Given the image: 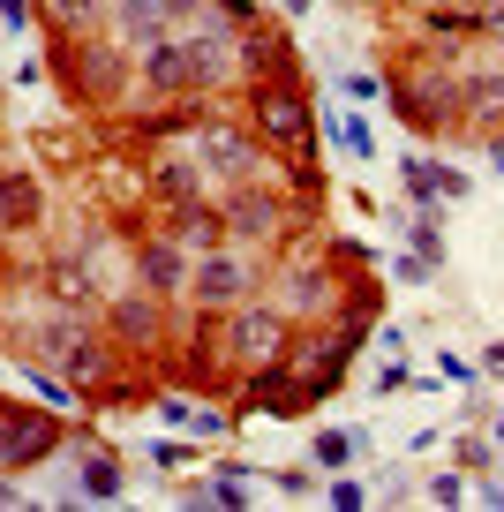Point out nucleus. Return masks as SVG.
<instances>
[{
  "label": "nucleus",
  "mask_w": 504,
  "mask_h": 512,
  "mask_svg": "<svg viewBox=\"0 0 504 512\" xmlns=\"http://www.w3.org/2000/svg\"><path fill=\"white\" fill-rule=\"evenodd\" d=\"M249 128L271 151H294V166H316V106L301 68H264L249 76Z\"/></svg>",
  "instance_id": "1"
},
{
  "label": "nucleus",
  "mask_w": 504,
  "mask_h": 512,
  "mask_svg": "<svg viewBox=\"0 0 504 512\" xmlns=\"http://www.w3.org/2000/svg\"><path fill=\"white\" fill-rule=\"evenodd\" d=\"M53 76L76 106H121L128 83H136V53L121 38H98V31H76V38H53Z\"/></svg>",
  "instance_id": "2"
},
{
  "label": "nucleus",
  "mask_w": 504,
  "mask_h": 512,
  "mask_svg": "<svg viewBox=\"0 0 504 512\" xmlns=\"http://www.w3.org/2000/svg\"><path fill=\"white\" fill-rule=\"evenodd\" d=\"M211 347L226 354L234 369H264V362H286V347H294V317H286L279 302H241L226 309V317H211Z\"/></svg>",
  "instance_id": "3"
},
{
  "label": "nucleus",
  "mask_w": 504,
  "mask_h": 512,
  "mask_svg": "<svg viewBox=\"0 0 504 512\" xmlns=\"http://www.w3.org/2000/svg\"><path fill=\"white\" fill-rule=\"evenodd\" d=\"M256 287H264V264H256V249H241V241H226V249H211V256L189 264L196 317H226V309H241Z\"/></svg>",
  "instance_id": "4"
},
{
  "label": "nucleus",
  "mask_w": 504,
  "mask_h": 512,
  "mask_svg": "<svg viewBox=\"0 0 504 512\" xmlns=\"http://www.w3.org/2000/svg\"><path fill=\"white\" fill-rule=\"evenodd\" d=\"M61 445H68V422L53 415V407L0 400V475H31V467H46Z\"/></svg>",
  "instance_id": "5"
},
{
  "label": "nucleus",
  "mask_w": 504,
  "mask_h": 512,
  "mask_svg": "<svg viewBox=\"0 0 504 512\" xmlns=\"http://www.w3.org/2000/svg\"><path fill=\"white\" fill-rule=\"evenodd\" d=\"M189 151H196V166H204L211 181H226V189H234V181H264V159H271V144L256 128H234V121H219V113L196 128Z\"/></svg>",
  "instance_id": "6"
},
{
  "label": "nucleus",
  "mask_w": 504,
  "mask_h": 512,
  "mask_svg": "<svg viewBox=\"0 0 504 512\" xmlns=\"http://www.w3.org/2000/svg\"><path fill=\"white\" fill-rule=\"evenodd\" d=\"M362 347H369V332H362V324H331V332L294 339V347H286V362H294L301 377H309V392L324 400V392H339V377L354 369V354H362Z\"/></svg>",
  "instance_id": "7"
},
{
  "label": "nucleus",
  "mask_w": 504,
  "mask_h": 512,
  "mask_svg": "<svg viewBox=\"0 0 504 512\" xmlns=\"http://www.w3.org/2000/svg\"><path fill=\"white\" fill-rule=\"evenodd\" d=\"M241 415H271V422H294L316 407L309 377H301L294 362H264V369H241V392H234Z\"/></svg>",
  "instance_id": "8"
},
{
  "label": "nucleus",
  "mask_w": 504,
  "mask_h": 512,
  "mask_svg": "<svg viewBox=\"0 0 504 512\" xmlns=\"http://www.w3.org/2000/svg\"><path fill=\"white\" fill-rule=\"evenodd\" d=\"M219 211H226V234L241 241V249H271V241L286 234V196L279 189H264V181H234V189L219 196Z\"/></svg>",
  "instance_id": "9"
},
{
  "label": "nucleus",
  "mask_w": 504,
  "mask_h": 512,
  "mask_svg": "<svg viewBox=\"0 0 504 512\" xmlns=\"http://www.w3.org/2000/svg\"><path fill=\"white\" fill-rule=\"evenodd\" d=\"M106 332L121 354H158L166 347V294L136 287V294H113L106 302Z\"/></svg>",
  "instance_id": "10"
},
{
  "label": "nucleus",
  "mask_w": 504,
  "mask_h": 512,
  "mask_svg": "<svg viewBox=\"0 0 504 512\" xmlns=\"http://www.w3.org/2000/svg\"><path fill=\"white\" fill-rule=\"evenodd\" d=\"M339 294H347V287L331 279V264H286L271 302H279L294 324H324V317H339Z\"/></svg>",
  "instance_id": "11"
},
{
  "label": "nucleus",
  "mask_w": 504,
  "mask_h": 512,
  "mask_svg": "<svg viewBox=\"0 0 504 512\" xmlns=\"http://www.w3.org/2000/svg\"><path fill=\"white\" fill-rule=\"evenodd\" d=\"M189 264L196 256L181 249L166 226H158V234H136V287L166 294V302H189Z\"/></svg>",
  "instance_id": "12"
},
{
  "label": "nucleus",
  "mask_w": 504,
  "mask_h": 512,
  "mask_svg": "<svg viewBox=\"0 0 504 512\" xmlns=\"http://www.w3.org/2000/svg\"><path fill=\"white\" fill-rule=\"evenodd\" d=\"M459 128H467V136H497L504 128V68L459 76Z\"/></svg>",
  "instance_id": "13"
},
{
  "label": "nucleus",
  "mask_w": 504,
  "mask_h": 512,
  "mask_svg": "<svg viewBox=\"0 0 504 512\" xmlns=\"http://www.w3.org/2000/svg\"><path fill=\"white\" fill-rule=\"evenodd\" d=\"M46 219V189L31 166H0V234H31Z\"/></svg>",
  "instance_id": "14"
},
{
  "label": "nucleus",
  "mask_w": 504,
  "mask_h": 512,
  "mask_svg": "<svg viewBox=\"0 0 504 512\" xmlns=\"http://www.w3.org/2000/svg\"><path fill=\"white\" fill-rule=\"evenodd\" d=\"M143 189L158 196L166 211L196 204L204 196V166H196V151H166V159H151V174H143Z\"/></svg>",
  "instance_id": "15"
},
{
  "label": "nucleus",
  "mask_w": 504,
  "mask_h": 512,
  "mask_svg": "<svg viewBox=\"0 0 504 512\" xmlns=\"http://www.w3.org/2000/svg\"><path fill=\"white\" fill-rule=\"evenodd\" d=\"M113 38H121L128 53H143V46H158V38L174 31V16H166V0H113Z\"/></svg>",
  "instance_id": "16"
},
{
  "label": "nucleus",
  "mask_w": 504,
  "mask_h": 512,
  "mask_svg": "<svg viewBox=\"0 0 504 512\" xmlns=\"http://www.w3.org/2000/svg\"><path fill=\"white\" fill-rule=\"evenodd\" d=\"M166 234H174L189 256H211V249H226V241H234V234H226V211H219V204H204V196H196V204H181Z\"/></svg>",
  "instance_id": "17"
},
{
  "label": "nucleus",
  "mask_w": 504,
  "mask_h": 512,
  "mask_svg": "<svg viewBox=\"0 0 504 512\" xmlns=\"http://www.w3.org/2000/svg\"><path fill=\"white\" fill-rule=\"evenodd\" d=\"M113 16V0H38V23L53 38H76V31H98Z\"/></svg>",
  "instance_id": "18"
},
{
  "label": "nucleus",
  "mask_w": 504,
  "mask_h": 512,
  "mask_svg": "<svg viewBox=\"0 0 504 512\" xmlns=\"http://www.w3.org/2000/svg\"><path fill=\"white\" fill-rule=\"evenodd\" d=\"M53 287H46V302H61V309H83V317H91L98 309V272L91 264H76V256H61V264H53Z\"/></svg>",
  "instance_id": "19"
},
{
  "label": "nucleus",
  "mask_w": 504,
  "mask_h": 512,
  "mask_svg": "<svg viewBox=\"0 0 504 512\" xmlns=\"http://www.w3.org/2000/svg\"><path fill=\"white\" fill-rule=\"evenodd\" d=\"M407 189H414V204H459V196H467V174H452V166H437V159H407Z\"/></svg>",
  "instance_id": "20"
},
{
  "label": "nucleus",
  "mask_w": 504,
  "mask_h": 512,
  "mask_svg": "<svg viewBox=\"0 0 504 512\" xmlns=\"http://www.w3.org/2000/svg\"><path fill=\"white\" fill-rule=\"evenodd\" d=\"M76 490H83V497H98V505H113V497H121V460L91 445V452L76 460Z\"/></svg>",
  "instance_id": "21"
},
{
  "label": "nucleus",
  "mask_w": 504,
  "mask_h": 512,
  "mask_svg": "<svg viewBox=\"0 0 504 512\" xmlns=\"http://www.w3.org/2000/svg\"><path fill=\"white\" fill-rule=\"evenodd\" d=\"M354 452H362V437H354V430H316L309 460H316V467H347Z\"/></svg>",
  "instance_id": "22"
},
{
  "label": "nucleus",
  "mask_w": 504,
  "mask_h": 512,
  "mask_svg": "<svg viewBox=\"0 0 504 512\" xmlns=\"http://www.w3.org/2000/svg\"><path fill=\"white\" fill-rule=\"evenodd\" d=\"M211 505H249V475H241V467H219V482H211Z\"/></svg>",
  "instance_id": "23"
},
{
  "label": "nucleus",
  "mask_w": 504,
  "mask_h": 512,
  "mask_svg": "<svg viewBox=\"0 0 504 512\" xmlns=\"http://www.w3.org/2000/svg\"><path fill=\"white\" fill-rule=\"evenodd\" d=\"M324 497H331V505H347V512H354V505H369V490H362V482H347V475L331 482V490H324Z\"/></svg>",
  "instance_id": "24"
},
{
  "label": "nucleus",
  "mask_w": 504,
  "mask_h": 512,
  "mask_svg": "<svg viewBox=\"0 0 504 512\" xmlns=\"http://www.w3.org/2000/svg\"><path fill=\"white\" fill-rule=\"evenodd\" d=\"M459 460H467V467H489V460H497V437H467V445H459Z\"/></svg>",
  "instance_id": "25"
},
{
  "label": "nucleus",
  "mask_w": 504,
  "mask_h": 512,
  "mask_svg": "<svg viewBox=\"0 0 504 512\" xmlns=\"http://www.w3.org/2000/svg\"><path fill=\"white\" fill-rule=\"evenodd\" d=\"M0 23H16V31H23V23H38V0H0Z\"/></svg>",
  "instance_id": "26"
},
{
  "label": "nucleus",
  "mask_w": 504,
  "mask_h": 512,
  "mask_svg": "<svg viewBox=\"0 0 504 512\" xmlns=\"http://www.w3.org/2000/svg\"><path fill=\"white\" fill-rule=\"evenodd\" d=\"M429 497H437V505H459V475H429Z\"/></svg>",
  "instance_id": "27"
},
{
  "label": "nucleus",
  "mask_w": 504,
  "mask_h": 512,
  "mask_svg": "<svg viewBox=\"0 0 504 512\" xmlns=\"http://www.w3.org/2000/svg\"><path fill=\"white\" fill-rule=\"evenodd\" d=\"M482 369H489V377H504V339H497V347L482 354Z\"/></svg>",
  "instance_id": "28"
},
{
  "label": "nucleus",
  "mask_w": 504,
  "mask_h": 512,
  "mask_svg": "<svg viewBox=\"0 0 504 512\" xmlns=\"http://www.w3.org/2000/svg\"><path fill=\"white\" fill-rule=\"evenodd\" d=\"M16 497H23V490H16V475H0V505H16Z\"/></svg>",
  "instance_id": "29"
},
{
  "label": "nucleus",
  "mask_w": 504,
  "mask_h": 512,
  "mask_svg": "<svg viewBox=\"0 0 504 512\" xmlns=\"http://www.w3.org/2000/svg\"><path fill=\"white\" fill-rule=\"evenodd\" d=\"M309 8H316V0H286V16H309Z\"/></svg>",
  "instance_id": "30"
},
{
  "label": "nucleus",
  "mask_w": 504,
  "mask_h": 512,
  "mask_svg": "<svg viewBox=\"0 0 504 512\" xmlns=\"http://www.w3.org/2000/svg\"><path fill=\"white\" fill-rule=\"evenodd\" d=\"M489 437H497V452H504V415H497V430H489Z\"/></svg>",
  "instance_id": "31"
},
{
  "label": "nucleus",
  "mask_w": 504,
  "mask_h": 512,
  "mask_svg": "<svg viewBox=\"0 0 504 512\" xmlns=\"http://www.w3.org/2000/svg\"><path fill=\"white\" fill-rule=\"evenodd\" d=\"M0 302H8V264H0Z\"/></svg>",
  "instance_id": "32"
}]
</instances>
